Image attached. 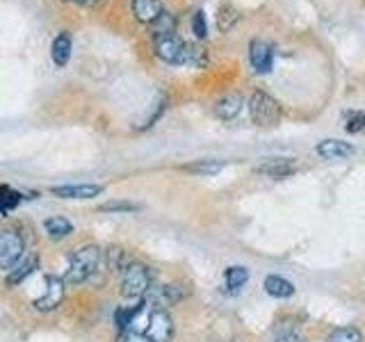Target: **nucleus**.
<instances>
[{"instance_id": "obj_3", "label": "nucleus", "mask_w": 365, "mask_h": 342, "mask_svg": "<svg viewBox=\"0 0 365 342\" xmlns=\"http://www.w3.org/2000/svg\"><path fill=\"white\" fill-rule=\"evenodd\" d=\"M151 288V269L140 262H130V265L123 267L121 274V294L125 299H137L148 292Z\"/></svg>"}, {"instance_id": "obj_15", "label": "nucleus", "mask_w": 365, "mask_h": 342, "mask_svg": "<svg viewBox=\"0 0 365 342\" xmlns=\"http://www.w3.org/2000/svg\"><path fill=\"white\" fill-rule=\"evenodd\" d=\"M182 169L190 171V174L212 176V174H220V171L224 169V162H222V160H197V162L185 165Z\"/></svg>"}, {"instance_id": "obj_4", "label": "nucleus", "mask_w": 365, "mask_h": 342, "mask_svg": "<svg viewBox=\"0 0 365 342\" xmlns=\"http://www.w3.org/2000/svg\"><path fill=\"white\" fill-rule=\"evenodd\" d=\"M249 112H251V119L258 125H274L281 119V105L272 96H267L265 91H256V94L249 98Z\"/></svg>"}, {"instance_id": "obj_8", "label": "nucleus", "mask_w": 365, "mask_h": 342, "mask_svg": "<svg viewBox=\"0 0 365 342\" xmlns=\"http://www.w3.org/2000/svg\"><path fill=\"white\" fill-rule=\"evenodd\" d=\"M249 60L251 66H254L256 73H267L272 68V60H274V51L267 41H251L249 46Z\"/></svg>"}, {"instance_id": "obj_7", "label": "nucleus", "mask_w": 365, "mask_h": 342, "mask_svg": "<svg viewBox=\"0 0 365 342\" xmlns=\"http://www.w3.org/2000/svg\"><path fill=\"white\" fill-rule=\"evenodd\" d=\"M64 283L66 281L57 279V276H48V279H46V292L39 296L37 301H34L37 311L48 313V311H55V308L62 304V299H64Z\"/></svg>"}, {"instance_id": "obj_19", "label": "nucleus", "mask_w": 365, "mask_h": 342, "mask_svg": "<svg viewBox=\"0 0 365 342\" xmlns=\"http://www.w3.org/2000/svg\"><path fill=\"white\" fill-rule=\"evenodd\" d=\"M37 267V258H26L21 262V265H16L14 269H9V274H7V283L9 285H16V283H21L26 276H30L32 274V269Z\"/></svg>"}, {"instance_id": "obj_27", "label": "nucleus", "mask_w": 365, "mask_h": 342, "mask_svg": "<svg viewBox=\"0 0 365 342\" xmlns=\"http://www.w3.org/2000/svg\"><path fill=\"white\" fill-rule=\"evenodd\" d=\"M192 30H194V34H197V37H205V34H208V26H205V16H203V11H197V14H194V19H192Z\"/></svg>"}, {"instance_id": "obj_13", "label": "nucleus", "mask_w": 365, "mask_h": 342, "mask_svg": "<svg viewBox=\"0 0 365 342\" xmlns=\"http://www.w3.org/2000/svg\"><path fill=\"white\" fill-rule=\"evenodd\" d=\"M240 110H242V96L240 94H231V96H224L217 100V105H215V112H217V117L220 119H235Z\"/></svg>"}, {"instance_id": "obj_23", "label": "nucleus", "mask_w": 365, "mask_h": 342, "mask_svg": "<svg viewBox=\"0 0 365 342\" xmlns=\"http://www.w3.org/2000/svg\"><path fill=\"white\" fill-rule=\"evenodd\" d=\"M185 296V290H182V285L178 283H169V285H163V290H160V299L165 304H174L178 299Z\"/></svg>"}, {"instance_id": "obj_12", "label": "nucleus", "mask_w": 365, "mask_h": 342, "mask_svg": "<svg viewBox=\"0 0 365 342\" xmlns=\"http://www.w3.org/2000/svg\"><path fill=\"white\" fill-rule=\"evenodd\" d=\"M133 14L137 21L151 26V23L163 14V5H160V0H133Z\"/></svg>"}, {"instance_id": "obj_10", "label": "nucleus", "mask_w": 365, "mask_h": 342, "mask_svg": "<svg viewBox=\"0 0 365 342\" xmlns=\"http://www.w3.org/2000/svg\"><path fill=\"white\" fill-rule=\"evenodd\" d=\"M294 169L297 167L290 157H274V160H267L265 165H260L256 171L262 176H269V178H285V176H290Z\"/></svg>"}, {"instance_id": "obj_1", "label": "nucleus", "mask_w": 365, "mask_h": 342, "mask_svg": "<svg viewBox=\"0 0 365 342\" xmlns=\"http://www.w3.org/2000/svg\"><path fill=\"white\" fill-rule=\"evenodd\" d=\"M130 328L142 331V333H146L153 342H169L171 336H174V322H171V317L165 308H148V313H146L144 304L140 306V313L133 319Z\"/></svg>"}, {"instance_id": "obj_29", "label": "nucleus", "mask_w": 365, "mask_h": 342, "mask_svg": "<svg viewBox=\"0 0 365 342\" xmlns=\"http://www.w3.org/2000/svg\"><path fill=\"white\" fill-rule=\"evenodd\" d=\"M277 342H304L299 336H292V333H288V336H283V338H279Z\"/></svg>"}, {"instance_id": "obj_6", "label": "nucleus", "mask_w": 365, "mask_h": 342, "mask_svg": "<svg viewBox=\"0 0 365 342\" xmlns=\"http://www.w3.org/2000/svg\"><path fill=\"white\" fill-rule=\"evenodd\" d=\"M185 43L180 41L176 34H167V37H155V53L160 60L169 64H182V55H185Z\"/></svg>"}, {"instance_id": "obj_25", "label": "nucleus", "mask_w": 365, "mask_h": 342, "mask_svg": "<svg viewBox=\"0 0 365 342\" xmlns=\"http://www.w3.org/2000/svg\"><path fill=\"white\" fill-rule=\"evenodd\" d=\"M101 212H135L140 210V205L137 203H128V201H110V203H103Z\"/></svg>"}, {"instance_id": "obj_11", "label": "nucleus", "mask_w": 365, "mask_h": 342, "mask_svg": "<svg viewBox=\"0 0 365 342\" xmlns=\"http://www.w3.org/2000/svg\"><path fill=\"white\" fill-rule=\"evenodd\" d=\"M103 187L101 185H60V187H53V194L60 199H91L101 194Z\"/></svg>"}, {"instance_id": "obj_9", "label": "nucleus", "mask_w": 365, "mask_h": 342, "mask_svg": "<svg viewBox=\"0 0 365 342\" xmlns=\"http://www.w3.org/2000/svg\"><path fill=\"white\" fill-rule=\"evenodd\" d=\"M354 153V146L340 140H324L317 144V155L324 160H345Z\"/></svg>"}, {"instance_id": "obj_5", "label": "nucleus", "mask_w": 365, "mask_h": 342, "mask_svg": "<svg viewBox=\"0 0 365 342\" xmlns=\"http://www.w3.org/2000/svg\"><path fill=\"white\" fill-rule=\"evenodd\" d=\"M23 237L16 231H3L0 235V265L3 269H14V265L23 256Z\"/></svg>"}, {"instance_id": "obj_20", "label": "nucleus", "mask_w": 365, "mask_h": 342, "mask_svg": "<svg viewBox=\"0 0 365 342\" xmlns=\"http://www.w3.org/2000/svg\"><path fill=\"white\" fill-rule=\"evenodd\" d=\"M363 336L359 328L354 326H338L327 336V342H361Z\"/></svg>"}, {"instance_id": "obj_22", "label": "nucleus", "mask_w": 365, "mask_h": 342, "mask_svg": "<svg viewBox=\"0 0 365 342\" xmlns=\"http://www.w3.org/2000/svg\"><path fill=\"white\" fill-rule=\"evenodd\" d=\"M249 279V271L245 267H228L226 269V288L240 290Z\"/></svg>"}, {"instance_id": "obj_28", "label": "nucleus", "mask_w": 365, "mask_h": 342, "mask_svg": "<svg viewBox=\"0 0 365 342\" xmlns=\"http://www.w3.org/2000/svg\"><path fill=\"white\" fill-rule=\"evenodd\" d=\"M121 342H153L151 338H148L146 333H142V331H123V336H121Z\"/></svg>"}, {"instance_id": "obj_24", "label": "nucleus", "mask_w": 365, "mask_h": 342, "mask_svg": "<svg viewBox=\"0 0 365 342\" xmlns=\"http://www.w3.org/2000/svg\"><path fill=\"white\" fill-rule=\"evenodd\" d=\"M365 128V114L351 110L345 114V130L347 133H361Z\"/></svg>"}, {"instance_id": "obj_2", "label": "nucleus", "mask_w": 365, "mask_h": 342, "mask_svg": "<svg viewBox=\"0 0 365 342\" xmlns=\"http://www.w3.org/2000/svg\"><path fill=\"white\" fill-rule=\"evenodd\" d=\"M101 265V249L98 247H83L78 249L76 254L68 260V269H66V276L64 281L68 285H80L85 283L87 279H91V274H94Z\"/></svg>"}, {"instance_id": "obj_16", "label": "nucleus", "mask_w": 365, "mask_h": 342, "mask_svg": "<svg viewBox=\"0 0 365 342\" xmlns=\"http://www.w3.org/2000/svg\"><path fill=\"white\" fill-rule=\"evenodd\" d=\"M43 228L51 237H66L73 233V224L64 217H51V219L43 222Z\"/></svg>"}, {"instance_id": "obj_26", "label": "nucleus", "mask_w": 365, "mask_h": 342, "mask_svg": "<svg viewBox=\"0 0 365 342\" xmlns=\"http://www.w3.org/2000/svg\"><path fill=\"white\" fill-rule=\"evenodd\" d=\"M19 201H21V194L19 192H11L7 185L3 187V212L7 214L14 205H19Z\"/></svg>"}, {"instance_id": "obj_14", "label": "nucleus", "mask_w": 365, "mask_h": 342, "mask_svg": "<svg viewBox=\"0 0 365 342\" xmlns=\"http://www.w3.org/2000/svg\"><path fill=\"white\" fill-rule=\"evenodd\" d=\"M265 290H267V294L277 296V299H288V296L294 294V285L290 281H285L283 276H267Z\"/></svg>"}, {"instance_id": "obj_18", "label": "nucleus", "mask_w": 365, "mask_h": 342, "mask_svg": "<svg viewBox=\"0 0 365 342\" xmlns=\"http://www.w3.org/2000/svg\"><path fill=\"white\" fill-rule=\"evenodd\" d=\"M176 30V19L163 11L153 23H151V32H153V39L155 37H167V34H174Z\"/></svg>"}, {"instance_id": "obj_21", "label": "nucleus", "mask_w": 365, "mask_h": 342, "mask_svg": "<svg viewBox=\"0 0 365 342\" xmlns=\"http://www.w3.org/2000/svg\"><path fill=\"white\" fill-rule=\"evenodd\" d=\"M208 62V57H205V51L197 43H185V55H182V64L187 66H203Z\"/></svg>"}, {"instance_id": "obj_17", "label": "nucleus", "mask_w": 365, "mask_h": 342, "mask_svg": "<svg viewBox=\"0 0 365 342\" xmlns=\"http://www.w3.org/2000/svg\"><path fill=\"white\" fill-rule=\"evenodd\" d=\"M51 55L57 66H64L68 62V55H71V39H68V34H60V37L53 41Z\"/></svg>"}]
</instances>
